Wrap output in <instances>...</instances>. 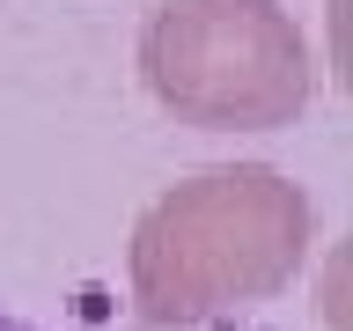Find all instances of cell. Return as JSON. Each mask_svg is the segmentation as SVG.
<instances>
[{"instance_id": "6da1fadb", "label": "cell", "mask_w": 353, "mask_h": 331, "mask_svg": "<svg viewBox=\"0 0 353 331\" xmlns=\"http://www.w3.org/2000/svg\"><path fill=\"white\" fill-rule=\"evenodd\" d=\"M309 250H316V199L272 162H221L148 199V214L132 221V309L154 331L214 324L287 294Z\"/></svg>"}, {"instance_id": "7a4b0ae2", "label": "cell", "mask_w": 353, "mask_h": 331, "mask_svg": "<svg viewBox=\"0 0 353 331\" xmlns=\"http://www.w3.org/2000/svg\"><path fill=\"white\" fill-rule=\"evenodd\" d=\"M140 81L176 126L280 132L316 96V59L280 0H154Z\"/></svg>"}, {"instance_id": "3957f363", "label": "cell", "mask_w": 353, "mask_h": 331, "mask_svg": "<svg viewBox=\"0 0 353 331\" xmlns=\"http://www.w3.org/2000/svg\"><path fill=\"white\" fill-rule=\"evenodd\" d=\"M0 331H44V324H30V317H15V309H0Z\"/></svg>"}]
</instances>
